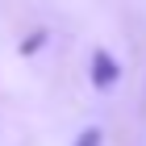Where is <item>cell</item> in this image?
Here are the masks:
<instances>
[{
  "label": "cell",
  "instance_id": "2",
  "mask_svg": "<svg viewBox=\"0 0 146 146\" xmlns=\"http://www.w3.org/2000/svg\"><path fill=\"white\" fill-rule=\"evenodd\" d=\"M75 146H100V129H84Z\"/></svg>",
  "mask_w": 146,
  "mask_h": 146
},
{
  "label": "cell",
  "instance_id": "1",
  "mask_svg": "<svg viewBox=\"0 0 146 146\" xmlns=\"http://www.w3.org/2000/svg\"><path fill=\"white\" fill-rule=\"evenodd\" d=\"M92 79H96L100 88H113V79H117V63H113L104 50H96V58H92Z\"/></svg>",
  "mask_w": 146,
  "mask_h": 146
}]
</instances>
